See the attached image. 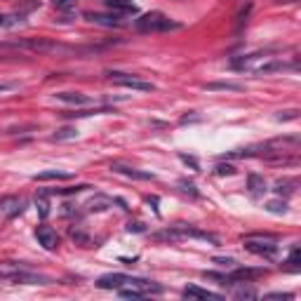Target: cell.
<instances>
[{"label":"cell","mask_w":301,"mask_h":301,"mask_svg":"<svg viewBox=\"0 0 301 301\" xmlns=\"http://www.w3.org/2000/svg\"><path fill=\"white\" fill-rule=\"evenodd\" d=\"M7 47H19V50L38 52V54H57V57H71V54H87L95 52V47H76V45H64L52 38H24V40H12Z\"/></svg>","instance_id":"1"},{"label":"cell","mask_w":301,"mask_h":301,"mask_svg":"<svg viewBox=\"0 0 301 301\" xmlns=\"http://www.w3.org/2000/svg\"><path fill=\"white\" fill-rule=\"evenodd\" d=\"M137 31L141 33H160V31H172V28H179L177 22L167 17V14H162V12H146L141 14L137 22H134Z\"/></svg>","instance_id":"2"},{"label":"cell","mask_w":301,"mask_h":301,"mask_svg":"<svg viewBox=\"0 0 301 301\" xmlns=\"http://www.w3.org/2000/svg\"><path fill=\"white\" fill-rule=\"evenodd\" d=\"M278 238L268 233H252L245 235V250L252 254H259V257H273L278 252Z\"/></svg>","instance_id":"3"},{"label":"cell","mask_w":301,"mask_h":301,"mask_svg":"<svg viewBox=\"0 0 301 301\" xmlns=\"http://www.w3.org/2000/svg\"><path fill=\"white\" fill-rule=\"evenodd\" d=\"M108 80H111L113 85H118V87H127V89H134V92H153V83H148V80H141L137 78V76H129V73H118V71H108L106 73Z\"/></svg>","instance_id":"4"},{"label":"cell","mask_w":301,"mask_h":301,"mask_svg":"<svg viewBox=\"0 0 301 301\" xmlns=\"http://www.w3.org/2000/svg\"><path fill=\"white\" fill-rule=\"evenodd\" d=\"M0 280L14 283V285H50L52 283V278H47V275L26 273V271H7V273H0Z\"/></svg>","instance_id":"5"},{"label":"cell","mask_w":301,"mask_h":301,"mask_svg":"<svg viewBox=\"0 0 301 301\" xmlns=\"http://www.w3.org/2000/svg\"><path fill=\"white\" fill-rule=\"evenodd\" d=\"M85 19L87 22H92V24H97V26H106V28H123L125 24V19H123V14H101V12H85Z\"/></svg>","instance_id":"6"},{"label":"cell","mask_w":301,"mask_h":301,"mask_svg":"<svg viewBox=\"0 0 301 301\" xmlns=\"http://www.w3.org/2000/svg\"><path fill=\"white\" fill-rule=\"evenodd\" d=\"M24 205L26 200L24 198H17V195H5V198H0V214L7 219L17 217V214L24 212Z\"/></svg>","instance_id":"7"},{"label":"cell","mask_w":301,"mask_h":301,"mask_svg":"<svg viewBox=\"0 0 301 301\" xmlns=\"http://www.w3.org/2000/svg\"><path fill=\"white\" fill-rule=\"evenodd\" d=\"M111 170L118 174H123V177L137 179V181H150V179H156L153 172H144V170H137V167H132V165H125V162H113Z\"/></svg>","instance_id":"8"},{"label":"cell","mask_w":301,"mask_h":301,"mask_svg":"<svg viewBox=\"0 0 301 301\" xmlns=\"http://www.w3.org/2000/svg\"><path fill=\"white\" fill-rule=\"evenodd\" d=\"M35 238H38V242L45 247V250H57V245H59V235H57V231L52 229V226H47V223H40L38 229H35Z\"/></svg>","instance_id":"9"},{"label":"cell","mask_w":301,"mask_h":301,"mask_svg":"<svg viewBox=\"0 0 301 301\" xmlns=\"http://www.w3.org/2000/svg\"><path fill=\"white\" fill-rule=\"evenodd\" d=\"M132 283V275H123V273H108V275H101L97 280V287L101 290H120L125 285Z\"/></svg>","instance_id":"10"},{"label":"cell","mask_w":301,"mask_h":301,"mask_svg":"<svg viewBox=\"0 0 301 301\" xmlns=\"http://www.w3.org/2000/svg\"><path fill=\"white\" fill-rule=\"evenodd\" d=\"M261 275H266L264 268H235L233 273H229V280L231 285H235V283H247V280L261 278Z\"/></svg>","instance_id":"11"},{"label":"cell","mask_w":301,"mask_h":301,"mask_svg":"<svg viewBox=\"0 0 301 301\" xmlns=\"http://www.w3.org/2000/svg\"><path fill=\"white\" fill-rule=\"evenodd\" d=\"M181 294H184L186 299H221V294L210 292V290H202V287H198V285H189V287H184Z\"/></svg>","instance_id":"12"},{"label":"cell","mask_w":301,"mask_h":301,"mask_svg":"<svg viewBox=\"0 0 301 301\" xmlns=\"http://www.w3.org/2000/svg\"><path fill=\"white\" fill-rule=\"evenodd\" d=\"M106 7L116 14H137V5L132 0H106Z\"/></svg>","instance_id":"13"},{"label":"cell","mask_w":301,"mask_h":301,"mask_svg":"<svg viewBox=\"0 0 301 301\" xmlns=\"http://www.w3.org/2000/svg\"><path fill=\"white\" fill-rule=\"evenodd\" d=\"M247 189H250V193L254 195V198H261V195L268 191L266 179L259 177V174H250V177H247Z\"/></svg>","instance_id":"14"},{"label":"cell","mask_w":301,"mask_h":301,"mask_svg":"<svg viewBox=\"0 0 301 301\" xmlns=\"http://www.w3.org/2000/svg\"><path fill=\"white\" fill-rule=\"evenodd\" d=\"M52 179H59V181H68L73 179L71 172H59V170H45V172H38L33 177V181H52Z\"/></svg>","instance_id":"15"},{"label":"cell","mask_w":301,"mask_h":301,"mask_svg":"<svg viewBox=\"0 0 301 301\" xmlns=\"http://www.w3.org/2000/svg\"><path fill=\"white\" fill-rule=\"evenodd\" d=\"M111 205H113V200L108 195H95V198L87 202V210L89 212H106Z\"/></svg>","instance_id":"16"},{"label":"cell","mask_w":301,"mask_h":301,"mask_svg":"<svg viewBox=\"0 0 301 301\" xmlns=\"http://www.w3.org/2000/svg\"><path fill=\"white\" fill-rule=\"evenodd\" d=\"M57 99L66 101V104H76V106H85V104H89V97L80 95V92H59Z\"/></svg>","instance_id":"17"},{"label":"cell","mask_w":301,"mask_h":301,"mask_svg":"<svg viewBox=\"0 0 301 301\" xmlns=\"http://www.w3.org/2000/svg\"><path fill=\"white\" fill-rule=\"evenodd\" d=\"M273 191L278 195H292L296 191V181H294V179H283V181H278V184H275Z\"/></svg>","instance_id":"18"},{"label":"cell","mask_w":301,"mask_h":301,"mask_svg":"<svg viewBox=\"0 0 301 301\" xmlns=\"http://www.w3.org/2000/svg\"><path fill=\"white\" fill-rule=\"evenodd\" d=\"M35 210H38L40 219L50 217V200H47V195H45V193H40L38 198H35Z\"/></svg>","instance_id":"19"},{"label":"cell","mask_w":301,"mask_h":301,"mask_svg":"<svg viewBox=\"0 0 301 301\" xmlns=\"http://www.w3.org/2000/svg\"><path fill=\"white\" fill-rule=\"evenodd\" d=\"M76 137H78V129L76 127H62V129H57L52 139L54 141H66V139H76Z\"/></svg>","instance_id":"20"},{"label":"cell","mask_w":301,"mask_h":301,"mask_svg":"<svg viewBox=\"0 0 301 301\" xmlns=\"http://www.w3.org/2000/svg\"><path fill=\"white\" fill-rule=\"evenodd\" d=\"M101 113H111V108H87V111H73V113H64V116L87 118V116H101Z\"/></svg>","instance_id":"21"},{"label":"cell","mask_w":301,"mask_h":301,"mask_svg":"<svg viewBox=\"0 0 301 301\" xmlns=\"http://www.w3.org/2000/svg\"><path fill=\"white\" fill-rule=\"evenodd\" d=\"M87 189H92L89 184H78V186H68V189H54L52 193H57V195H73V193H83V191H87Z\"/></svg>","instance_id":"22"},{"label":"cell","mask_w":301,"mask_h":301,"mask_svg":"<svg viewBox=\"0 0 301 301\" xmlns=\"http://www.w3.org/2000/svg\"><path fill=\"white\" fill-rule=\"evenodd\" d=\"M266 210H268L271 214H285V212H287V202H285V200L266 202Z\"/></svg>","instance_id":"23"},{"label":"cell","mask_w":301,"mask_h":301,"mask_svg":"<svg viewBox=\"0 0 301 301\" xmlns=\"http://www.w3.org/2000/svg\"><path fill=\"white\" fill-rule=\"evenodd\" d=\"M207 89H231V92H240L242 85H235V83H210Z\"/></svg>","instance_id":"24"},{"label":"cell","mask_w":301,"mask_h":301,"mask_svg":"<svg viewBox=\"0 0 301 301\" xmlns=\"http://www.w3.org/2000/svg\"><path fill=\"white\" fill-rule=\"evenodd\" d=\"M214 172H217L219 177H233L235 167H233V165H229V162H226V165L221 162V165H217V167H214Z\"/></svg>","instance_id":"25"},{"label":"cell","mask_w":301,"mask_h":301,"mask_svg":"<svg viewBox=\"0 0 301 301\" xmlns=\"http://www.w3.org/2000/svg\"><path fill=\"white\" fill-rule=\"evenodd\" d=\"M179 189L184 191V193H191L193 195V198H198V189H195V184H191V181H186V179H181V181H179Z\"/></svg>","instance_id":"26"},{"label":"cell","mask_w":301,"mask_h":301,"mask_svg":"<svg viewBox=\"0 0 301 301\" xmlns=\"http://www.w3.org/2000/svg\"><path fill=\"white\" fill-rule=\"evenodd\" d=\"M71 235H73V240L78 242V245H83V247H89V238L85 233H80V231H71Z\"/></svg>","instance_id":"27"},{"label":"cell","mask_w":301,"mask_h":301,"mask_svg":"<svg viewBox=\"0 0 301 301\" xmlns=\"http://www.w3.org/2000/svg\"><path fill=\"white\" fill-rule=\"evenodd\" d=\"M299 261H301V252H299V247H294L292 254H290V259H287V264H292V268H296L299 266Z\"/></svg>","instance_id":"28"},{"label":"cell","mask_w":301,"mask_h":301,"mask_svg":"<svg viewBox=\"0 0 301 301\" xmlns=\"http://www.w3.org/2000/svg\"><path fill=\"white\" fill-rule=\"evenodd\" d=\"M296 118H299V111H296V108H292V111H283L278 116V120H296Z\"/></svg>","instance_id":"29"},{"label":"cell","mask_w":301,"mask_h":301,"mask_svg":"<svg viewBox=\"0 0 301 301\" xmlns=\"http://www.w3.org/2000/svg\"><path fill=\"white\" fill-rule=\"evenodd\" d=\"M14 89H17L14 83H0V97H7L10 92H14Z\"/></svg>","instance_id":"30"},{"label":"cell","mask_w":301,"mask_h":301,"mask_svg":"<svg viewBox=\"0 0 301 301\" xmlns=\"http://www.w3.org/2000/svg\"><path fill=\"white\" fill-rule=\"evenodd\" d=\"M57 3V7H59V10H71V7H76V3H78V0H54Z\"/></svg>","instance_id":"31"},{"label":"cell","mask_w":301,"mask_h":301,"mask_svg":"<svg viewBox=\"0 0 301 301\" xmlns=\"http://www.w3.org/2000/svg\"><path fill=\"white\" fill-rule=\"evenodd\" d=\"M235 296H238V299H254V296H257V292H254V290H238V292H235Z\"/></svg>","instance_id":"32"},{"label":"cell","mask_w":301,"mask_h":301,"mask_svg":"<svg viewBox=\"0 0 301 301\" xmlns=\"http://www.w3.org/2000/svg\"><path fill=\"white\" fill-rule=\"evenodd\" d=\"M179 158H181V160H184L186 165H191V167H193V170H200V165H198V160H195V158L186 156V153H181V156H179Z\"/></svg>","instance_id":"33"},{"label":"cell","mask_w":301,"mask_h":301,"mask_svg":"<svg viewBox=\"0 0 301 301\" xmlns=\"http://www.w3.org/2000/svg\"><path fill=\"white\" fill-rule=\"evenodd\" d=\"M127 231H129V233H144V223H141V221H134V223H129V226H127Z\"/></svg>","instance_id":"34"},{"label":"cell","mask_w":301,"mask_h":301,"mask_svg":"<svg viewBox=\"0 0 301 301\" xmlns=\"http://www.w3.org/2000/svg\"><path fill=\"white\" fill-rule=\"evenodd\" d=\"M294 294L290 292H273V294H266V299H292Z\"/></svg>","instance_id":"35"},{"label":"cell","mask_w":301,"mask_h":301,"mask_svg":"<svg viewBox=\"0 0 301 301\" xmlns=\"http://www.w3.org/2000/svg\"><path fill=\"white\" fill-rule=\"evenodd\" d=\"M214 264H219V266H233L235 259H221V257H217V259H214Z\"/></svg>","instance_id":"36"}]
</instances>
